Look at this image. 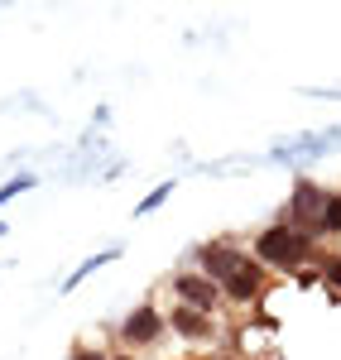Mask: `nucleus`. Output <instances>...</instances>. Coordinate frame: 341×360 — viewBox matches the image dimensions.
Wrapping results in <instances>:
<instances>
[{"mask_svg":"<svg viewBox=\"0 0 341 360\" xmlns=\"http://www.w3.org/2000/svg\"><path fill=\"white\" fill-rule=\"evenodd\" d=\"M313 236H303L298 226H288V221H274V226H264L255 236V255L264 269H284V274H298L303 269V259H313Z\"/></svg>","mask_w":341,"mask_h":360,"instance_id":"f257e3e1","label":"nucleus"},{"mask_svg":"<svg viewBox=\"0 0 341 360\" xmlns=\"http://www.w3.org/2000/svg\"><path fill=\"white\" fill-rule=\"evenodd\" d=\"M327 188H317L313 178H293V193H288V212L284 221L298 226L303 236H313L317 240V221H322V212H327Z\"/></svg>","mask_w":341,"mask_h":360,"instance_id":"f03ea898","label":"nucleus"},{"mask_svg":"<svg viewBox=\"0 0 341 360\" xmlns=\"http://www.w3.org/2000/svg\"><path fill=\"white\" fill-rule=\"evenodd\" d=\"M169 332V317L159 312L154 303H140L125 312V322H120V341H125V351H144V346H159V336Z\"/></svg>","mask_w":341,"mask_h":360,"instance_id":"7ed1b4c3","label":"nucleus"},{"mask_svg":"<svg viewBox=\"0 0 341 360\" xmlns=\"http://www.w3.org/2000/svg\"><path fill=\"white\" fill-rule=\"evenodd\" d=\"M198 264H202V269H198L202 278H212L217 288H226L231 274L245 264V250L236 245L231 236H221V240H207V245H198Z\"/></svg>","mask_w":341,"mask_h":360,"instance_id":"20e7f679","label":"nucleus"},{"mask_svg":"<svg viewBox=\"0 0 341 360\" xmlns=\"http://www.w3.org/2000/svg\"><path fill=\"white\" fill-rule=\"evenodd\" d=\"M173 293H178V303L193 307V312H207V317H217L226 298H221V288L212 283V278H202L198 269H178L173 274Z\"/></svg>","mask_w":341,"mask_h":360,"instance_id":"39448f33","label":"nucleus"},{"mask_svg":"<svg viewBox=\"0 0 341 360\" xmlns=\"http://www.w3.org/2000/svg\"><path fill=\"white\" fill-rule=\"evenodd\" d=\"M264 283H269V269L259 264L255 255H245V264L231 274V283L221 288V298H226V303H250V298H259Z\"/></svg>","mask_w":341,"mask_h":360,"instance_id":"423d86ee","label":"nucleus"},{"mask_svg":"<svg viewBox=\"0 0 341 360\" xmlns=\"http://www.w3.org/2000/svg\"><path fill=\"white\" fill-rule=\"evenodd\" d=\"M169 332L183 336V341H212L217 336V317H207V312H193V307H173L169 312Z\"/></svg>","mask_w":341,"mask_h":360,"instance_id":"0eeeda50","label":"nucleus"},{"mask_svg":"<svg viewBox=\"0 0 341 360\" xmlns=\"http://www.w3.org/2000/svg\"><path fill=\"white\" fill-rule=\"evenodd\" d=\"M120 255H125V245L96 250V255H91V259H82V264H77V269H72V274H67V278H63V283H58V293H77V283H86V278L96 274V269H101V264H115V259H120Z\"/></svg>","mask_w":341,"mask_h":360,"instance_id":"6e6552de","label":"nucleus"},{"mask_svg":"<svg viewBox=\"0 0 341 360\" xmlns=\"http://www.w3.org/2000/svg\"><path fill=\"white\" fill-rule=\"evenodd\" d=\"M29 188H39V173H29V168H20L15 178H5V183H0V207H5V202H15L20 193H29Z\"/></svg>","mask_w":341,"mask_h":360,"instance_id":"1a4fd4ad","label":"nucleus"},{"mask_svg":"<svg viewBox=\"0 0 341 360\" xmlns=\"http://www.w3.org/2000/svg\"><path fill=\"white\" fill-rule=\"evenodd\" d=\"M317 274L327 278L332 303H341V255H322V259H317Z\"/></svg>","mask_w":341,"mask_h":360,"instance_id":"9d476101","label":"nucleus"},{"mask_svg":"<svg viewBox=\"0 0 341 360\" xmlns=\"http://www.w3.org/2000/svg\"><path fill=\"white\" fill-rule=\"evenodd\" d=\"M322 236H341V193L327 197V212H322V221H317V240Z\"/></svg>","mask_w":341,"mask_h":360,"instance_id":"9b49d317","label":"nucleus"},{"mask_svg":"<svg viewBox=\"0 0 341 360\" xmlns=\"http://www.w3.org/2000/svg\"><path fill=\"white\" fill-rule=\"evenodd\" d=\"M173 188H178V183H159V188H154L149 197H140V207H135V217H149V212H159V207H164V202L173 197Z\"/></svg>","mask_w":341,"mask_h":360,"instance_id":"f8f14e48","label":"nucleus"},{"mask_svg":"<svg viewBox=\"0 0 341 360\" xmlns=\"http://www.w3.org/2000/svg\"><path fill=\"white\" fill-rule=\"evenodd\" d=\"M67 360H111L106 351H96V346H72V356Z\"/></svg>","mask_w":341,"mask_h":360,"instance_id":"ddd939ff","label":"nucleus"},{"mask_svg":"<svg viewBox=\"0 0 341 360\" xmlns=\"http://www.w3.org/2000/svg\"><path fill=\"white\" fill-rule=\"evenodd\" d=\"M293 283H298V288H313V283H322V274H317V269H298Z\"/></svg>","mask_w":341,"mask_h":360,"instance_id":"4468645a","label":"nucleus"},{"mask_svg":"<svg viewBox=\"0 0 341 360\" xmlns=\"http://www.w3.org/2000/svg\"><path fill=\"white\" fill-rule=\"evenodd\" d=\"M308 96H322V101H341V86H308Z\"/></svg>","mask_w":341,"mask_h":360,"instance_id":"2eb2a0df","label":"nucleus"},{"mask_svg":"<svg viewBox=\"0 0 341 360\" xmlns=\"http://www.w3.org/2000/svg\"><path fill=\"white\" fill-rule=\"evenodd\" d=\"M111 360H135V356H125V351H120V356H111Z\"/></svg>","mask_w":341,"mask_h":360,"instance_id":"dca6fc26","label":"nucleus"},{"mask_svg":"<svg viewBox=\"0 0 341 360\" xmlns=\"http://www.w3.org/2000/svg\"><path fill=\"white\" fill-rule=\"evenodd\" d=\"M217 360H240V356H217Z\"/></svg>","mask_w":341,"mask_h":360,"instance_id":"f3484780","label":"nucleus"},{"mask_svg":"<svg viewBox=\"0 0 341 360\" xmlns=\"http://www.w3.org/2000/svg\"><path fill=\"white\" fill-rule=\"evenodd\" d=\"M5 231H10V226H5V221H0V236H5Z\"/></svg>","mask_w":341,"mask_h":360,"instance_id":"a211bd4d","label":"nucleus"}]
</instances>
